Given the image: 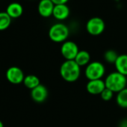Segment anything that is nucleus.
Returning a JSON list of instances; mask_svg holds the SVG:
<instances>
[{
    "label": "nucleus",
    "mask_w": 127,
    "mask_h": 127,
    "mask_svg": "<svg viewBox=\"0 0 127 127\" xmlns=\"http://www.w3.org/2000/svg\"><path fill=\"white\" fill-rule=\"evenodd\" d=\"M0 127H4V125H3V123H2V122L0 120Z\"/></svg>",
    "instance_id": "21"
},
{
    "label": "nucleus",
    "mask_w": 127,
    "mask_h": 127,
    "mask_svg": "<svg viewBox=\"0 0 127 127\" xmlns=\"http://www.w3.org/2000/svg\"><path fill=\"white\" fill-rule=\"evenodd\" d=\"M114 1H116V2H119L120 0H114Z\"/></svg>",
    "instance_id": "22"
},
{
    "label": "nucleus",
    "mask_w": 127,
    "mask_h": 127,
    "mask_svg": "<svg viewBox=\"0 0 127 127\" xmlns=\"http://www.w3.org/2000/svg\"><path fill=\"white\" fill-rule=\"evenodd\" d=\"M70 15V8L67 4L55 5L53 9L52 16L58 20H64Z\"/></svg>",
    "instance_id": "11"
},
{
    "label": "nucleus",
    "mask_w": 127,
    "mask_h": 127,
    "mask_svg": "<svg viewBox=\"0 0 127 127\" xmlns=\"http://www.w3.org/2000/svg\"><path fill=\"white\" fill-rule=\"evenodd\" d=\"M106 88L105 81L102 79H96L88 81L86 85L87 91L92 95H100Z\"/></svg>",
    "instance_id": "8"
},
{
    "label": "nucleus",
    "mask_w": 127,
    "mask_h": 127,
    "mask_svg": "<svg viewBox=\"0 0 127 127\" xmlns=\"http://www.w3.org/2000/svg\"><path fill=\"white\" fill-rule=\"evenodd\" d=\"M104 81L106 88L117 94L125 89L127 85L126 76L117 71L109 73Z\"/></svg>",
    "instance_id": "2"
},
{
    "label": "nucleus",
    "mask_w": 127,
    "mask_h": 127,
    "mask_svg": "<svg viewBox=\"0 0 127 127\" xmlns=\"http://www.w3.org/2000/svg\"><path fill=\"white\" fill-rule=\"evenodd\" d=\"M119 55L115 50L113 49H108L104 53V59L106 62L109 64H114L116 62Z\"/></svg>",
    "instance_id": "18"
},
{
    "label": "nucleus",
    "mask_w": 127,
    "mask_h": 127,
    "mask_svg": "<svg viewBox=\"0 0 127 127\" xmlns=\"http://www.w3.org/2000/svg\"><path fill=\"white\" fill-rule=\"evenodd\" d=\"M5 12L10 16L11 19H16L22 16L23 13V8L18 2H12L8 5Z\"/></svg>",
    "instance_id": "12"
},
{
    "label": "nucleus",
    "mask_w": 127,
    "mask_h": 127,
    "mask_svg": "<svg viewBox=\"0 0 127 127\" xmlns=\"http://www.w3.org/2000/svg\"><path fill=\"white\" fill-rule=\"evenodd\" d=\"M114 94V93L111 91V90L105 88L100 94V96H101V99H103L104 101H110L113 98Z\"/></svg>",
    "instance_id": "19"
},
{
    "label": "nucleus",
    "mask_w": 127,
    "mask_h": 127,
    "mask_svg": "<svg viewBox=\"0 0 127 127\" xmlns=\"http://www.w3.org/2000/svg\"><path fill=\"white\" fill-rule=\"evenodd\" d=\"M49 92L43 85H39L35 88L31 90V96L32 99L38 103L43 102L48 97Z\"/></svg>",
    "instance_id": "9"
},
{
    "label": "nucleus",
    "mask_w": 127,
    "mask_h": 127,
    "mask_svg": "<svg viewBox=\"0 0 127 127\" xmlns=\"http://www.w3.org/2000/svg\"><path fill=\"white\" fill-rule=\"evenodd\" d=\"M23 84L27 88L32 90L36 87H37L39 85H40V82L37 76L34 75H29L25 76L23 80Z\"/></svg>",
    "instance_id": "15"
},
{
    "label": "nucleus",
    "mask_w": 127,
    "mask_h": 127,
    "mask_svg": "<svg viewBox=\"0 0 127 127\" xmlns=\"http://www.w3.org/2000/svg\"><path fill=\"white\" fill-rule=\"evenodd\" d=\"M126 120H127V119H126Z\"/></svg>",
    "instance_id": "23"
},
{
    "label": "nucleus",
    "mask_w": 127,
    "mask_h": 127,
    "mask_svg": "<svg viewBox=\"0 0 127 127\" xmlns=\"http://www.w3.org/2000/svg\"><path fill=\"white\" fill-rule=\"evenodd\" d=\"M116 71L127 76V55H119L116 62L114 63Z\"/></svg>",
    "instance_id": "13"
},
{
    "label": "nucleus",
    "mask_w": 127,
    "mask_h": 127,
    "mask_svg": "<svg viewBox=\"0 0 127 127\" xmlns=\"http://www.w3.org/2000/svg\"><path fill=\"white\" fill-rule=\"evenodd\" d=\"M105 73V68L102 63L99 61H92L86 66L85 74L88 81L102 79Z\"/></svg>",
    "instance_id": "4"
},
{
    "label": "nucleus",
    "mask_w": 127,
    "mask_h": 127,
    "mask_svg": "<svg viewBox=\"0 0 127 127\" xmlns=\"http://www.w3.org/2000/svg\"><path fill=\"white\" fill-rule=\"evenodd\" d=\"M54 7L55 5L51 0H40L37 7L38 13L43 17H49L52 16Z\"/></svg>",
    "instance_id": "10"
},
{
    "label": "nucleus",
    "mask_w": 127,
    "mask_h": 127,
    "mask_svg": "<svg viewBox=\"0 0 127 127\" xmlns=\"http://www.w3.org/2000/svg\"><path fill=\"white\" fill-rule=\"evenodd\" d=\"M105 28L104 20L98 17L91 18L86 24V30L91 35L98 36L101 34Z\"/></svg>",
    "instance_id": "5"
},
{
    "label": "nucleus",
    "mask_w": 127,
    "mask_h": 127,
    "mask_svg": "<svg viewBox=\"0 0 127 127\" xmlns=\"http://www.w3.org/2000/svg\"><path fill=\"white\" fill-rule=\"evenodd\" d=\"M6 78L11 83L17 85L23 82L25 76L23 70L20 67H11L8 68L6 72Z\"/></svg>",
    "instance_id": "7"
},
{
    "label": "nucleus",
    "mask_w": 127,
    "mask_h": 127,
    "mask_svg": "<svg viewBox=\"0 0 127 127\" xmlns=\"http://www.w3.org/2000/svg\"><path fill=\"white\" fill-rule=\"evenodd\" d=\"M60 74L61 78L64 81L67 82H74L80 77L81 67L74 60H66L61 65Z\"/></svg>",
    "instance_id": "1"
},
{
    "label": "nucleus",
    "mask_w": 127,
    "mask_h": 127,
    "mask_svg": "<svg viewBox=\"0 0 127 127\" xmlns=\"http://www.w3.org/2000/svg\"><path fill=\"white\" fill-rule=\"evenodd\" d=\"M79 52V49L78 45L71 40H66L61 46V53L62 56L67 61L74 60Z\"/></svg>",
    "instance_id": "6"
},
{
    "label": "nucleus",
    "mask_w": 127,
    "mask_h": 127,
    "mask_svg": "<svg viewBox=\"0 0 127 127\" xmlns=\"http://www.w3.org/2000/svg\"><path fill=\"white\" fill-rule=\"evenodd\" d=\"M74 61L80 67L87 66L91 63V55L88 51L79 50Z\"/></svg>",
    "instance_id": "14"
},
{
    "label": "nucleus",
    "mask_w": 127,
    "mask_h": 127,
    "mask_svg": "<svg viewBox=\"0 0 127 127\" xmlns=\"http://www.w3.org/2000/svg\"><path fill=\"white\" fill-rule=\"evenodd\" d=\"M11 23V18L6 12H0V31L7 29Z\"/></svg>",
    "instance_id": "17"
},
{
    "label": "nucleus",
    "mask_w": 127,
    "mask_h": 127,
    "mask_svg": "<svg viewBox=\"0 0 127 127\" xmlns=\"http://www.w3.org/2000/svg\"><path fill=\"white\" fill-rule=\"evenodd\" d=\"M54 3V5H62V4H67L69 0H51Z\"/></svg>",
    "instance_id": "20"
},
{
    "label": "nucleus",
    "mask_w": 127,
    "mask_h": 127,
    "mask_svg": "<svg viewBox=\"0 0 127 127\" xmlns=\"http://www.w3.org/2000/svg\"><path fill=\"white\" fill-rule=\"evenodd\" d=\"M70 34L68 27L64 23H58L52 25L49 30V37L55 43H64Z\"/></svg>",
    "instance_id": "3"
},
{
    "label": "nucleus",
    "mask_w": 127,
    "mask_h": 127,
    "mask_svg": "<svg viewBox=\"0 0 127 127\" xmlns=\"http://www.w3.org/2000/svg\"><path fill=\"white\" fill-rule=\"evenodd\" d=\"M116 102L122 108H127V88L117 93Z\"/></svg>",
    "instance_id": "16"
}]
</instances>
